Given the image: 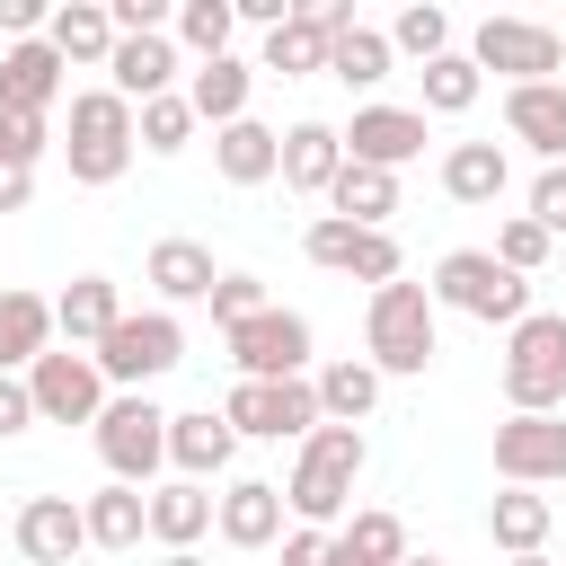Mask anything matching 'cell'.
Returning a JSON list of instances; mask_svg holds the SVG:
<instances>
[{"label":"cell","instance_id":"cell-1","mask_svg":"<svg viewBox=\"0 0 566 566\" xmlns=\"http://www.w3.org/2000/svg\"><path fill=\"white\" fill-rule=\"evenodd\" d=\"M363 460H371L363 424H318V433L301 442L292 478H283V504H292V522H310V531H345V504H354V478H363Z\"/></svg>","mask_w":566,"mask_h":566},{"label":"cell","instance_id":"cell-2","mask_svg":"<svg viewBox=\"0 0 566 566\" xmlns=\"http://www.w3.org/2000/svg\"><path fill=\"white\" fill-rule=\"evenodd\" d=\"M363 354H371V371H380V380H389V371H398V380H416V371L442 354V336H433V292H424V283H407V274H398V283H380V292H371V310H363Z\"/></svg>","mask_w":566,"mask_h":566},{"label":"cell","instance_id":"cell-3","mask_svg":"<svg viewBox=\"0 0 566 566\" xmlns=\"http://www.w3.org/2000/svg\"><path fill=\"white\" fill-rule=\"evenodd\" d=\"M424 292H433V310H460V318H478V327H522V318H531V283L504 274L495 248H451Z\"/></svg>","mask_w":566,"mask_h":566},{"label":"cell","instance_id":"cell-4","mask_svg":"<svg viewBox=\"0 0 566 566\" xmlns=\"http://www.w3.org/2000/svg\"><path fill=\"white\" fill-rule=\"evenodd\" d=\"M504 407L513 416L566 407V318L557 310H531L522 327H504Z\"/></svg>","mask_w":566,"mask_h":566},{"label":"cell","instance_id":"cell-5","mask_svg":"<svg viewBox=\"0 0 566 566\" xmlns=\"http://www.w3.org/2000/svg\"><path fill=\"white\" fill-rule=\"evenodd\" d=\"M133 106L115 97V88H80L71 97V142H62V159H71V177L80 186H115L124 168H133Z\"/></svg>","mask_w":566,"mask_h":566},{"label":"cell","instance_id":"cell-6","mask_svg":"<svg viewBox=\"0 0 566 566\" xmlns=\"http://www.w3.org/2000/svg\"><path fill=\"white\" fill-rule=\"evenodd\" d=\"M88 433H97V460H106V478H124V486H150V478L168 469V407H150L142 389L106 398V416H97Z\"/></svg>","mask_w":566,"mask_h":566},{"label":"cell","instance_id":"cell-7","mask_svg":"<svg viewBox=\"0 0 566 566\" xmlns=\"http://www.w3.org/2000/svg\"><path fill=\"white\" fill-rule=\"evenodd\" d=\"M230 433H256V442H310L327 416H318V380H239L221 398Z\"/></svg>","mask_w":566,"mask_h":566},{"label":"cell","instance_id":"cell-8","mask_svg":"<svg viewBox=\"0 0 566 566\" xmlns=\"http://www.w3.org/2000/svg\"><path fill=\"white\" fill-rule=\"evenodd\" d=\"M469 62H478V71H504V88H531V80L566 71V35L539 27V18H478Z\"/></svg>","mask_w":566,"mask_h":566},{"label":"cell","instance_id":"cell-9","mask_svg":"<svg viewBox=\"0 0 566 566\" xmlns=\"http://www.w3.org/2000/svg\"><path fill=\"white\" fill-rule=\"evenodd\" d=\"M177 363H186V327H177V310H124L115 336L97 345V371L124 380V389H142V380H159V371H177Z\"/></svg>","mask_w":566,"mask_h":566},{"label":"cell","instance_id":"cell-10","mask_svg":"<svg viewBox=\"0 0 566 566\" xmlns=\"http://www.w3.org/2000/svg\"><path fill=\"white\" fill-rule=\"evenodd\" d=\"M27 398H35V424H97V416H106V371H97V354L53 345V354L27 371Z\"/></svg>","mask_w":566,"mask_h":566},{"label":"cell","instance_id":"cell-11","mask_svg":"<svg viewBox=\"0 0 566 566\" xmlns=\"http://www.w3.org/2000/svg\"><path fill=\"white\" fill-rule=\"evenodd\" d=\"M239 380H310V318L301 310H256L230 327Z\"/></svg>","mask_w":566,"mask_h":566},{"label":"cell","instance_id":"cell-12","mask_svg":"<svg viewBox=\"0 0 566 566\" xmlns=\"http://www.w3.org/2000/svg\"><path fill=\"white\" fill-rule=\"evenodd\" d=\"M495 478L504 486H557L566 478V416H504L495 424Z\"/></svg>","mask_w":566,"mask_h":566},{"label":"cell","instance_id":"cell-13","mask_svg":"<svg viewBox=\"0 0 566 566\" xmlns=\"http://www.w3.org/2000/svg\"><path fill=\"white\" fill-rule=\"evenodd\" d=\"M9 539H18L27 566H71V557L88 548V513H80L71 495H27L18 522H9Z\"/></svg>","mask_w":566,"mask_h":566},{"label":"cell","instance_id":"cell-14","mask_svg":"<svg viewBox=\"0 0 566 566\" xmlns=\"http://www.w3.org/2000/svg\"><path fill=\"white\" fill-rule=\"evenodd\" d=\"M416 150H424V106H354V124H345V159L398 177Z\"/></svg>","mask_w":566,"mask_h":566},{"label":"cell","instance_id":"cell-15","mask_svg":"<svg viewBox=\"0 0 566 566\" xmlns=\"http://www.w3.org/2000/svg\"><path fill=\"white\" fill-rule=\"evenodd\" d=\"M177 35H115V62H106V88L124 106H150V97H177Z\"/></svg>","mask_w":566,"mask_h":566},{"label":"cell","instance_id":"cell-16","mask_svg":"<svg viewBox=\"0 0 566 566\" xmlns=\"http://www.w3.org/2000/svg\"><path fill=\"white\" fill-rule=\"evenodd\" d=\"M283 513H292V504H283L274 478H230L221 504H212V531H221L230 548H274V539H283Z\"/></svg>","mask_w":566,"mask_h":566},{"label":"cell","instance_id":"cell-17","mask_svg":"<svg viewBox=\"0 0 566 566\" xmlns=\"http://www.w3.org/2000/svg\"><path fill=\"white\" fill-rule=\"evenodd\" d=\"M62 53H53V35H27V44H9L0 53V115H53V97H62Z\"/></svg>","mask_w":566,"mask_h":566},{"label":"cell","instance_id":"cell-18","mask_svg":"<svg viewBox=\"0 0 566 566\" xmlns=\"http://www.w3.org/2000/svg\"><path fill=\"white\" fill-rule=\"evenodd\" d=\"M504 133H513L522 150H539L548 168H566V80L504 88Z\"/></svg>","mask_w":566,"mask_h":566},{"label":"cell","instance_id":"cell-19","mask_svg":"<svg viewBox=\"0 0 566 566\" xmlns=\"http://www.w3.org/2000/svg\"><path fill=\"white\" fill-rule=\"evenodd\" d=\"M115 318H124L115 274H71L62 301H53V327H62V345H80V354H97V345L115 336Z\"/></svg>","mask_w":566,"mask_h":566},{"label":"cell","instance_id":"cell-20","mask_svg":"<svg viewBox=\"0 0 566 566\" xmlns=\"http://www.w3.org/2000/svg\"><path fill=\"white\" fill-rule=\"evenodd\" d=\"M230 451H239V433H230L221 407H186V416H168V460H177V478L212 486V478L230 469Z\"/></svg>","mask_w":566,"mask_h":566},{"label":"cell","instance_id":"cell-21","mask_svg":"<svg viewBox=\"0 0 566 566\" xmlns=\"http://www.w3.org/2000/svg\"><path fill=\"white\" fill-rule=\"evenodd\" d=\"M142 283L159 292V310H177V301H212L221 265H212V248H203V239H159V248L142 256Z\"/></svg>","mask_w":566,"mask_h":566},{"label":"cell","instance_id":"cell-22","mask_svg":"<svg viewBox=\"0 0 566 566\" xmlns=\"http://www.w3.org/2000/svg\"><path fill=\"white\" fill-rule=\"evenodd\" d=\"M248 97H256V62H239V53H221V62H195L186 71V106H195V124H239L248 115Z\"/></svg>","mask_w":566,"mask_h":566},{"label":"cell","instance_id":"cell-23","mask_svg":"<svg viewBox=\"0 0 566 566\" xmlns=\"http://www.w3.org/2000/svg\"><path fill=\"white\" fill-rule=\"evenodd\" d=\"M336 177H345V133L318 124V115H301V124L283 133V186H292V195H327Z\"/></svg>","mask_w":566,"mask_h":566},{"label":"cell","instance_id":"cell-24","mask_svg":"<svg viewBox=\"0 0 566 566\" xmlns=\"http://www.w3.org/2000/svg\"><path fill=\"white\" fill-rule=\"evenodd\" d=\"M53 336H62V327H53V301H44V292H0V371L27 380V371L53 354Z\"/></svg>","mask_w":566,"mask_h":566},{"label":"cell","instance_id":"cell-25","mask_svg":"<svg viewBox=\"0 0 566 566\" xmlns=\"http://www.w3.org/2000/svg\"><path fill=\"white\" fill-rule=\"evenodd\" d=\"M212 168H221L230 186H265V177H283V133L256 124V115H239V124L212 133Z\"/></svg>","mask_w":566,"mask_h":566},{"label":"cell","instance_id":"cell-26","mask_svg":"<svg viewBox=\"0 0 566 566\" xmlns=\"http://www.w3.org/2000/svg\"><path fill=\"white\" fill-rule=\"evenodd\" d=\"M504 186H513L504 142H451L442 150V195L451 203H504Z\"/></svg>","mask_w":566,"mask_h":566},{"label":"cell","instance_id":"cell-27","mask_svg":"<svg viewBox=\"0 0 566 566\" xmlns=\"http://www.w3.org/2000/svg\"><path fill=\"white\" fill-rule=\"evenodd\" d=\"M80 513H88V548H142V539H150V486L106 478Z\"/></svg>","mask_w":566,"mask_h":566},{"label":"cell","instance_id":"cell-28","mask_svg":"<svg viewBox=\"0 0 566 566\" xmlns=\"http://www.w3.org/2000/svg\"><path fill=\"white\" fill-rule=\"evenodd\" d=\"M548 522H557V504H548L539 486H504V495L486 504V539H495L504 557H539V548H548Z\"/></svg>","mask_w":566,"mask_h":566},{"label":"cell","instance_id":"cell-29","mask_svg":"<svg viewBox=\"0 0 566 566\" xmlns=\"http://www.w3.org/2000/svg\"><path fill=\"white\" fill-rule=\"evenodd\" d=\"M310 380H318V416H327V424H363V416L380 407V371H371V354H345V363H318Z\"/></svg>","mask_w":566,"mask_h":566},{"label":"cell","instance_id":"cell-30","mask_svg":"<svg viewBox=\"0 0 566 566\" xmlns=\"http://www.w3.org/2000/svg\"><path fill=\"white\" fill-rule=\"evenodd\" d=\"M212 486H195V478H177V486H150V539L159 548H195L203 531H212Z\"/></svg>","mask_w":566,"mask_h":566},{"label":"cell","instance_id":"cell-31","mask_svg":"<svg viewBox=\"0 0 566 566\" xmlns=\"http://www.w3.org/2000/svg\"><path fill=\"white\" fill-rule=\"evenodd\" d=\"M327 203H336V221H354V230H389V212H398V177L345 159V177L327 186Z\"/></svg>","mask_w":566,"mask_h":566},{"label":"cell","instance_id":"cell-32","mask_svg":"<svg viewBox=\"0 0 566 566\" xmlns=\"http://www.w3.org/2000/svg\"><path fill=\"white\" fill-rule=\"evenodd\" d=\"M44 35L62 62H115V9H97V0H62Z\"/></svg>","mask_w":566,"mask_h":566},{"label":"cell","instance_id":"cell-33","mask_svg":"<svg viewBox=\"0 0 566 566\" xmlns=\"http://www.w3.org/2000/svg\"><path fill=\"white\" fill-rule=\"evenodd\" d=\"M327 27L301 9V18H283L274 35H265V53H256V71H274V80H310V71H327Z\"/></svg>","mask_w":566,"mask_h":566},{"label":"cell","instance_id":"cell-34","mask_svg":"<svg viewBox=\"0 0 566 566\" xmlns=\"http://www.w3.org/2000/svg\"><path fill=\"white\" fill-rule=\"evenodd\" d=\"M327 566H407V522L398 513H354L336 531V557Z\"/></svg>","mask_w":566,"mask_h":566},{"label":"cell","instance_id":"cell-35","mask_svg":"<svg viewBox=\"0 0 566 566\" xmlns=\"http://www.w3.org/2000/svg\"><path fill=\"white\" fill-rule=\"evenodd\" d=\"M389 27H345L336 44H327V80H345V88H380L389 80Z\"/></svg>","mask_w":566,"mask_h":566},{"label":"cell","instance_id":"cell-36","mask_svg":"<svg viewBox=\"0 0 566 566\" xmlns=\"http://www.w3.org/2000/svg\"><path fill=\"white\" fill-rule=\"evenodd\" d=\"M416 80H424V115H469V106H478V88H486V71H478L460 44H451L442 62H424Z\"/></svg>","mask_w":566,"mask_h":566},{"label":"cell","instance_id":"cell-37","mask_svg":"<svg viewBox=\"0 0 566 566\" xmlns=\"http://www.w3.org/2000/svg\"><path fill=\"white\" fill-rule=\"evenodd\" d=\"M230 27H239L230 0H177V44H186L195 62H221V53H230Z\"/></svg>","mask_w":566,"mask_h":566},{"label":"cell","instance_id":"cell-38","mask_svg":"<svg viewBox=\"0 0 566 566\" xmlns=\"http://www.w3.org/2000/svg\"><path fill=\"white\" fill-rule=\"evenodd\" d=\"M389 53L442 62V53H451V9H433V0H407V9L389 18Z\"/></svg>","mask_w":566,"mask_h":566},{"label":"cell","instance_id":"cell-39","mask_svg":"<svg viewBox=\"0 0 566 566\" xmlns=\"http://www.w3.org/2000/svg\"><path fill=\"white\" fill-rule=\"evenodd\" d=\"M133 142H142L150 159H177V150L195 142V106H186V97H150V106H133Z\"/></svg>","mask_w":566,"mask_h":566},{"label":"cell","instance_id":"cell-40","mask_svg":"<svg viewBox=\"0 0 566 566\" xmlns=\"http://www.w3.org/2000/svg\"><path fill=\"white\" fill-rule=\"evenodd\" d=\"M548 248H557V239H548V230H539L531 212H513V221L495 230V265H504V274H522V283H531V274L548 265Z\"/></svg>","mask_w":566,"mask_h":566},{"label":"cell","instance_id":"cell-41","mask_svg":"<svg viewBox=\"0 0 566 566\" xmlns=\"http://www.w3.org/2000/svg\"><path fill=\"white\" fill-rule=\"evenodd\" d=\"M256 310H274L256 274H221V283H212V318H221V336H230L239 318H256Z\"/></svg>","mask_w":566,"mask_h":566},{"label":"cell","instance_id":"cell-42","mask_svg":"<svg viewBox=\"0 0 566 566\" xmlns=\"http://www.w3.org/2000/svg\"><path fill=\"white\" fill-rule=\"evenodd\" d=\"M44 150H53V124H44V115H0V159L35 168Z\"/></svg>","mask_w":566,"mask_h":566},{"label":"cell","instance_id":"cell-43","mask_svg":"<svg viewBox=\"0 0 566 566\" xmlns=\"http://www.w3.org/2000/svg\"><path fill=\"white\" fill-rule=\"evenodd\" d=\"M531 221H539L548 239H566V168H539V177H531Z\"/></svg>","mask_w":566,"mask_h":566},{"label":"cell","instance_id":"cell-44","mask_svg":"<svg viewBox=\"0 0 566 566\" xmlns=\"http://www.w3.org/2000/svg\"><path fill=\"white\" fill-rule=\"evenodd\" d=\"M327 557H336V531H310V522L283 531V566H327Z\"/></svg>","mask_w":566,"mask_h":566},{"label":"cell","instance_id":"cell-45","mask_svg":"<svg viewBox=\"0 0 566 566\" xmlns=\"http://www.w3.org/2000/svg\"><path fill=\"white\" fill-rule=\"evenodd\" d=\"M27 424H35V398H27V380H18V371H0V442H9V433H27Z\"/></svg>","mask_w":566,"mask_h":566},{"label":"cell","instance_id":"cell-46","mask_svg":"<svg viewBox=\"0 0 566 566\" xmlns=\"http://www.w3.org/2000/svg\"><path fill=\"white\" fill-rule=\"evenodd\" d=\"M0 27L27 44V35H44V27H53V9H44V0H0Z\"/></svg>","mask_w":566,"mask_h":566},{"label":"cell","instance_id":"cell-47","mask_svg":"<svg viewBox=\"0 0 566 566\" xmlns=\"http://www.w3.org/2000/svg\"><path fill=\"white\" fill-rule=\"evenodd\" d=\"M35 195V168H18V159H0V212H18Z\"/></svg>","mask_w":566,"mask_h":566},{"label":"cell","instance_id":"cell-48","mask_svg":"<svg viewBox=\"0 0 566 566\" xmlns=\"http://www.w3.org/2000/svg\"><path fill=\"white\" fill-rule=\"evenodd\" d=\"M159 566H212V557H195V548H168V557H159Z\"/></svg>","mask_w":566,"mask_h":566},{"label":"cell","instance_id":"cell-49","mask_svg":"<svg viewBox=\"0 0 566 566\" xmlns=\"http://www.w3.org/2000/svg\"><path fill=\"white\" fill-rule=\"evenodd\" d=\"M407 566H451V557H433V548H424V557H407Z\"/></svg>","mask_w":566,"mask_h":566},{"label":"cell","instance_id":"cell-50","mask_svg":"<svg viewBox=\"0 0 566 566\" xmlns=\"http://www.w3.org/2000/svg\"><path fill=\"white\" fill-rule=\"evenodd\" d=\"M504 566H548V557H504Z\"/></svg>","mask_w":566,"mask_h":566}]
</instances>
